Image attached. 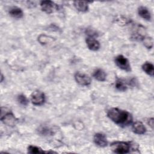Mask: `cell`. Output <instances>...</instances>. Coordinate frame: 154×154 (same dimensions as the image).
Returning <instances> with one entry per match:
<instances>
[{
  "instance_id": "1",
  "label": "cell",
  "mask_w": 154,
  "mask_h": 154,
  "mask_svg": "<svg viewBox=\"0 0 154 154\" xmlns=\"http://www.w3.org/2000/svg\"><path fill=\"white\" fill-rule=\"evenodd\" d=\"M107 116L111 120L122 126H126L132 122V117L129 112L117 108L109 109Z\"/></svg>"
},
{
  "instance_id": "2",
  "label": "cell",
  "mask_w": 154,
  "mask_h": 154,
  "mask_svg": "<svg viewBox=\"0 0 154 154\" xmlns=\"http://www.w3.org/2000/svg\"><path fill=\"white\" fill-rule=\"evenodd\" d=\"M112 150L117 153H127L130 152L132 145L130 143L124 141H117L112 143L111 145Z\"/></svg>"
},
{
  "instance_id": "3",
  "label": "cell",
  "mask_w": 154,
  "mask_h": 154,
  "mask_svg": "<svg viewBox=\"0 0 154 154\" xmlns=\"http://www.w3.org/2000/svg\"><path fill=\"white\" fill-rule=\"evenodd\" d=\"M115 63L116 65L121 69L129 72L131 70V66L128 60L123 55H118L115 58Z\"/></svg>"
},
{
  "instance_id": "4",
  "label": "cell",
  "mask_w": 154,
  "mask_h": 154,
  "mask_svg": "<svg viewBox=\"0 0 154 154\" xmlns=\"http://www.w3.org/2000/svg\"><path fill=\"white\" fill-rule=\"evenodd\" d=\"M42 10L48 14H51L58 8V5L51 1H42L40 3Z\"/></svg>"
},
{
  "instance_id": "5",
  "label": "cell",
  "mask_w": 154,
  "mask_h": 154,
  "mask_svg": "<svg viewBox=\"0 0 154 154\" xmlns=\"http://www.w3.org/2000/svg\"><path fill=\"white\" fill-rule=\"evenodd\" d=\"M31 100L34 105H41L43 104L45 101V95L42 91L37 90L32 93Z\"/></svg>"
},
{
  "instance_id": "6",
  "label": "cell",
  "mask_w": 154,
  "mask_h": 154,
  "mask_svg": "<svg viewBox=\"0 0 154 154\" xmlns=\"http://www.w3.org/2000/svg\"><path fill=\"white\" fill-rule=\"evenodd\" d=\"M75 79L76 82L81 85L87 86L91 84V79L89 76L81 72H76L75 73Z\"/></svg>"
},
{
  "instance_id": "7",
  "label": "cell",
  "mask_w": 154,
  "mask_h": 154,
  "mask_svg": "<svg viewBox=\"0 0 154 154\" xmlns=\"http://www.w3.org/2000/svg\"><path fill=\"white\" fill-rule=\"evenodd\" d=\"M1 120L4 124L10 126H14L17 122V119L15 117L14 114L10 112H6L4 115H2Z\"/></svg>"
},
{
  "instance_id": "8",
  "label": "cell",
  "mask_w": 154,
  "mask_h": 154,
  "mask_svg": "<svg viewBox=\"0 0 154 154\" xmlns=\"http://www.w3.org/2000/svg\"><path fill=\"white\" fill-rule=\"evenodd\" d=\"M94 143L100 147H105L108 144V141L105 135L102 133H97L94 136Z\"/></svg>"
},
{
  "instance_id": "9",
  "label": "cell",
  "mask_w": 154,
  "mask_h": 154,
  "mask_svg": "<svg viewBox=\"0 0 154 154\" xmlns=\"http://www.w3.org/2000/svg\"><path fill=\"white\" fill-rule=\"evenodd\" d=\"M86 43L88 48L91 51H97L100 48L99 42L93 37H88L86 38Z\"/></svg>"
},
{
  "instance_id": "10",
  "label": "cell",
  "mask_w": 154,
  "mask_h": 154,
  "mask_svg": "<svg viewBox=\"0 0 154 154\" xmlns=\"http://www.w3.org/2000/svg\"><path fill=\"white\" fill-rule=\"evenodd\" d=\"M132 129L134 133H135L137 134H139V135L144 134L146 131V127L144 126L143 123L139 121L135 122L133 124Z\"/></svg>"
},
{
  "instance_id": "11",
  "label": "cell",
  "mask_w": 154,
  "mask_h": 154,
  "mask_svg": "<svg viewBox=\"0 0 154 154\" xmlns=\"http://www.w3.org/2000/svg\"><path fill=\"white\" fill-rule=\"evenodd\" d=\"M88 2L83 1H74L73 4L76 9L79 11L85 12L88 9Z\"/></svg>"
},
{
  "instance_id": "12",
  "label": "cell",
  "mask_w": 154,
  "mask_h": 154,
  "mask_svg": "<svg viewBox=\"0 0 154 154\" xmlns=\"http://www.w3.org/2000/svg\"><path fill=\"white\" fill-rule=\"evenodd\" d=\"M9 14L11 16L16 19H20L23 17V15L22 9L17 7H13L11 8L9 11Z\"/></svg>"
},
{
  "instance_id": "13",
  "label": "cell",
  "mask_w": 154,
  "mask_h": 154,
  "mask_svg": "<svg viewBox=\"0 0 154 154\" xmlns=\"http://www.w3.org/2000/svg\"><path fill=\"white\" fill-rule=\"evenodd\" d=\"M138 14L143 19L147 20H150L151 19V14L148 9L143 6H141L138 8Z\"/></svg>"
},
{
  "instance_id": "14",
  "label": "cell",
  "mask_w": 154,
  "mask_h": 154,
  "mask_svg": "<svg viewBox=\"0 0 154 154\" xmlns=\"http://www.w3.org/2000/svg\"><path fill=\"white\" fill-rule=\"evenodd\" d=\"M106 73L105 72L100 69L96 70L93 73V76L96 79L99 81H104L106 79Z\"/></svg>"
},
{
  "instance_id": "15",
  "label": "cell",
  "mask_w": 154,
  "mask_h": 154,
  "mask_svg": "<svg viewBox=\"0 0 154 154\" xmlns=\"http://www.w3.org/2000/svg\"><path fill=\"white\" fill-rule=\"evenodd\" d=\"M142 69L145 73L148 74L150 76H153L154 75V69L153 65L149 62H146L143 64L142 66Z\"/></svg>"
},
{
  "instance_id": "16",
  "label": "cell",
  "mask_w": 154,
  "mask_h": 154,
  "mask_svg": "<svg viewBox=\"0 0 154 154\" xmlns=\"http://www.w3.org/2000/svg\"><path fill=\"white\" fill-rule=\"evenodd\" d=\"M116 88L121 91H124L127 90L126 82L122 79H117L116 82Z\"/></svg>"
},
{
  "instance_id": "17",
  "label": "cell",
  "mask_w": 154,
  "mask_h": 154,
  "mask_svg": "<svg viewBox=\"0 0 154 154\" xmlns=\"http://www.w3.org/2000/svg\"><path fill=\"white\" fill-rule=\"evenodd\" d=\"M28 152L29 153H43L44 151L40 147L31 145L28 147Z\"/></svg>"
},
{
  "instance_id": "18",
  "label": "cell",
  "mask_w": 154,
  "mask_h": 154,
  "mask_svg": "<svg viewBox=\"0 0 154 154\" xmlns=\"http://www.w3.org/2000/svg\"><path fill=\"white\" fill-rule=\"evenodd\" d=\"M17 101L20 105L23 106H26L28 103V100L27 97L23 94H20L17 96Z\"/></svg>"
},
{
  "instance_id": "19",
  "label": "cell",
  "mask_w": 154,
  "mask_h": 154,
  "mask_svg": "<svg viewBox=\"0 0 154 154\" xmlns=\"http://www.w3.org/2000/svg\"><path fill=\"white\" fill-rule=\"evenodd\" d=\"M144 40V45H145V46L148 48V49H150L152 46H153V40L152 38H143Z\"/></svg>"
},
{
  "instance_id": "20",
  "label": "cell",
  "mask_w": 154,
  "mask_h": 154,
  "mask_svg": "<svg viewBox=\"0 0 154 154\" xmlns=\"http://www.w3.org/2000/svg\"><path fill=\"white\" fill-rule=\"evenodd\" d=\"M51 39L49 38V37L45 35H41L38 37V41L40 43L42 44H46L47 43H49L51 40Z\"/></svg>"
}]
</instances>
